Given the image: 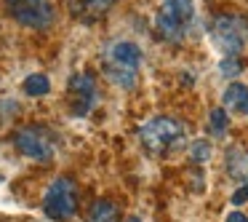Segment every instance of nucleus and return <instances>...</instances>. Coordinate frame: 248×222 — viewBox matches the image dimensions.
<instances>
[{"label":"nucleus","instance_id":"f257e3e1","mask_svg":"<svg viewBox=\"0 0 248 222\" xmlns=\"http://www.w3.org/2000/svg\"><path fill=\"white\" fill-rule=\"evenodd\" d=\"M141 49L131 40H115L104 54V72L120 88H134L139 78Z\"/></svg>","mask_w":248,"mask_h":222},{"label":"nucleus","instance_id":"f03ea898","mask_svg":"<svg viewBox=\"0 0 248 222\" xmlns=\"http://www.w3.org/2000/svg\"><path fill=\"white\" fill-rule=\"evenodd\" d=\"M211 40L224 56H240L248 43V19L240 14H221L211 24Z\"/></svg>","mask_w":248,"mask_h":222},{"label":"nucleus","instance_id":"7ed1b4c3","mask_svg":"<svg viewBox=\"0 0 248 222\" xmlns=\"http://www.w3.org/2000/svg\"><path fill=\"white\" fill-rule=\"evenodd\" d=\"M192 17H195L192 0H163L160 11H157V17H155V27H157V33H160L163 40L176 43V40L184 38Z\"/></svg>","mask_w":248,"mask_h":222},{"label":"nucleus","instance_id":"20e7f679","mask_svg":"<svg viewBox=\"0 0 248 222\" xmlns=\"http://www.w3.org/2000/svg\"><path fill=\"white\" fill-rule=\"evenodd\" d=\"M43 211L54 222H64L78 211V188L70 177H59L51 182L43 198Z\"/></svg>","mask_w":248,"mask_h":222},{"label":"nucleus","instance_id":"39448f33","mask_svg":"<svg viewBox=\"0 0 248 222\" xmlns=\"http://www.w3.org/2000/svg\"><path fill=\"white\" fill-rule=\"evenodd\" d=\"M139 137H141V142L147 145L150 153H166L168 147H173L176 142H182L184 126L179 123L176 118L157 115V118H152L147 126H141Z\"/></svg>","mask_w":248,"mask_h":222},{"label":"nucleus","instance_id":"423d86ee","mask_svg":"<svg viewBox=\"0 0 248 222\" xmlns=\"http://www.w3.org/2000/svg\"><path fill=\"white\" fill-rule=\"evenodd\" d=\"M6 8L19 24L35 30H46L54 22V8L46 0H6Z\"/></svg>","mask_w":248,"mask_h":222},{"label":"nucleus","instance_id":"0eeeda50","mask_svg":"<svg viewBox=\"0 0 248 222\" xmlns=\"http://www.w3.org/2000/svg\"><path fill=\"white\" fill-rule=\"evenodd\" d=\"M14 145L22 155L32 158V161H40V163H48L54 158V142L51 137L46 134L43 129L38 126H27V129H19L14 134Z\"/></svg>","mask_w":248,"mask_h":222},{"label":"nucleus","instance_id":"6e6552de","mask_svg":"<svg viewBox=\"0 0 248 222\" xmlns=\"http://www.w3.org/2000/svg\"><path fill=\"white\" fill-rule=\"evenodd\" d=\"M70 102H72V113L75 115H88L99 102L96 94V81L88 72H75L70 78Z\"/></svg>","mask_w":248,"mask_h":222},{"label":"nucleus","instance_id":"1a4fd4ad","mask_svg":"<svg viewBox=\"0 0 248 222\" xmlns=\"http://www.w3.org/2000/svg\"><path fill=\"white\" fill-rule=\"evenodd\" d=\"M118 0H70V11L72 17H78L80 22H96L104 14H109V8Z\"/></svg>","mask_w":248,"mask_h":222},{"label":"nucleus","instance_id":"9d476101","mask_svg":"<svg viewBox=\"0 0 248 222\" xmlns=\"http://www.w3.org/2000/svg\"><path fill=\"white\" fill-rule=\"evenodd\" d=\"M227 174L243 185L248 182V150L246 147L235 145L227 150Z\"/></svg>","mask_w":248,"mask_h":222},{"label":"nucleus","instance_id":"9b49d317","mask_svg":"<svg viewBox=\"0 0 248 222\" xmlns=\"http://www.w3.org/2000/svg\"><path fill=\"white\" fill-rule=\"evenodd\" d=\"M221 104L232 113L248 115V86L246 83H230L221 94Z\"/></svg>","mask_w":248,"mask_h":222},{"label":"nucleus","instance_id":"f8f14e48","mask_svg":"<svg viewBox=\"0 0 248 222\" xmlns=\"http://www.w3.org/2000/svg\"><path fill=\"white\" fill-rule=\"evenodd\" d=\"M86 222H120V209L112 201H96L88 211Z\"/></svg>","mask_w":248,"mask_h":222},{"label":"nucleus","instance_id":"ddd939ff","mask_svg":"<svg viewBox=\"0 0 248 222\" xmlns=\"http://www.w3.org/2000/svg\"><path fill=\"white\" fill-rule=\"evenodd\" d=\"M24 91H27L30 97H46V94L51 91V81L43 72H35V75H30L27 81H24Z\"/></svg>","mask_w":248,"mask_h":222},{"label":"nucleus","instance_id":"4468645a","mask_svg":"<svg viewBox=\"0 0 248 222\" xmlns=\"http://www.w3.org/2000/svg\"><path fill=\"white\" fill-rule=\"evenodd\" d=\"M189 158H192L195 163H205L211 158V145L205 139L192 142V147H189Z\"/></svg>","mask_w":248,"mask_h":222},{"label":"nucleus","instance_id":"2eb2a0df","mask_svg":"<svg viewBox=\"0 0 248 222\" xmlns=\"http://www.w3.org/2000/svg\"><path fill=\"white\" fill-rule=\"evenodd\" d=\"M219 70H221V75H227V78H235L237 72L243 70V62H240V56H224V59H221V65H219Z\"/></svg>","mask_w":248,"mask_h":222},{"label":"nucleus","instance_id":"dca6fc26","mask_svg":"<svg viewBox=\"0 0 248 222\" xmlns=\"http://www.w3.org/2000/svg\"><path fill=\"white\" fill-rule=\"evenodd\" d=\"M227 123H230V118H227L224 110H214V113H211V129H214L216 137L227 134Z\"/></svg>","mask_w":248,"mask_h":222},{"label":"nucleus","instance_id":"f3484780","mask_svg":"<svg viewBox=\"0 0 248 222\" xmlns=\"http://www.w3.org/2000/svg\"><path fill=\"white\" fill-rule=\"evenodd\" d=\"M248 201V182L246 185H240V188L235 190V193H232V204L235 206H243Z\"/></svg>","mask_w":248,"mask_h":222},{"label":"nucleus","instance_id":"a211bd4d","mask_svg":"<svg viewBox=\"0 0 248 222\" xmlns=\"http://www.w3.org/2000/svg\"><path fill=\"white\" fill-rule=\"evenodd\" d=\"M227 222H248V217L243 211H232V214H227Z\"/></svg>","mask_w":248,"mask_h":222}]
</instances>
